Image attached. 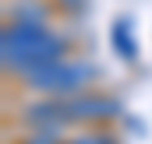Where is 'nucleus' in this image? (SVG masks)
<instances>
[{
	"mask_svg": "<svg viewBox=\"0 0 152 144\" xmlns=\"http://www.w3.org/2000/svg\"><path fill=\"white\" fill-rule=\"evenodd\" d=\"M21 144H60L57 141V127H36V134H28Z\"/></svg>",
	"mask_w": 152,
	"mask_h": 144,
	"instance_id": "423d86ee",
	"label": "nucleus"
},
{
	"mask_svg": "<svg viewBox=\"0 0 152 144\" xmlns=\"http://www.w3.org/2000/svg\"><path fill=\"white\" fill-rule=\"evenodd\" d=\"M32 91H42V95H78L85 91L92 81H96V67L85 63V60H57V63H46L39 71L25 74L21 77Z\"/></svg>",
	"mask_w": 152,
	"mask_h": 144,
	"instance_id": "f257e3e1",
	"label": "nucleus"
},
{
	"mask_svg": "<svg viewBox=\"0 0 152 144\" xmlns=\"http://www.w3.org/2000/svg\"><path fill=\"white\" fill-rule=\"evenodd\" d=\"M11 21H28V25H46V11H42V4H21V7H14V14H11Z\"/></svg>",
	"mask_w": 152,
	"mask_h": 144,
	"instance_id": "20e7f679",
	"label": "nucleus"
},
{
	"mask_svg": "<svg viewBox=\"0 0 152 144\" xmlns=\"http://www.w3.org/2000/svg\"><path fill=\"white\" fill-rule=\"evenodd\" d=\"M120 116V102L99 91H78L64 95V123H99Z\"/></svg>",
	"mask_w": 152,
	"mask_h": 144,
	"instance_id": "7ed1b4c3",
	"label": "nucleus"
},
{
	"mask_svg": "<svg viewBox=\"0 0 152 144\" xmlns=\"http://www.w3.org/2000/svg\"><path fill=\"white\" fill-rule=\"evenodd\" d=\"M113 46H117V53H120V56L134 60V42H131V28H127L124 21H117V28H113Z\"/></svg>",
	"mask_w": 152,
	"mask_h": 144,
	"instance_id": "39448f33",
	"label": "nucleus"
},
{
	"mask_svg": "<svg viewBox=\"0 0 152 144\" xmlns=\"http://www.w3.org/2000/svg\"><path fill=\"white\" fill-rule=\"evenodd\" d=\"M60 4H64L67 11H71V7H81V0H60Z\"/></svg>",
	"mask_w": 152,
	"mask_h": 144,
	"instance_id": "6e6552de",
	"label": "nucleus"
},
{
	"mask_svg": "<svg viewBox=\"0 0 152 144\" xmlns=\"http://www.w3.org/2000/svg\"><path fill=\"white\" fill-rule=\"evenodd\" d=\"M53 28L46 25H28V21H7L4 35H0V60H4V71L7 74H21L32 67L36 53L46 46Z\"/></svg>",
	"mask_w": 152,
	"mask_h": 144,
	"instance_id": "f03ea898",
	"label": "nucleus"
},
{
	"mask_svg": "<svg viewBox=\"0 0 152 144\" xmlns=\"http://www.w3.org/2000/svg\"><path fill=\"white\" fill-rule=\"evenodd\" d=\"M64 144H117L113 137H106V134H81V137H71V141Z\"/></svg>",
	"mask_w": 152,
	"mask_h": 144,
	"instance_id": "0eeeda50",
	"label": "nucleus"
}]
</instances>
